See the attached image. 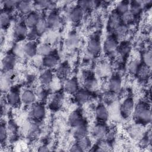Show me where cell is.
I'll return each mask as SVG.
<instances>
[{
    "mask_svg": "<svg viewBox=\"0 0 152 152\" xmlns=\"http://www.w3.org/2000/svg\"><path fill=\"white\" fill-rule=\"evenodd\" d=\"M97 72L102 76H106L110 72V68L106 64H103L99 66Z\"/></svg>",
    "mask_w": 152,
    "mask_h": 152,
    "instance_id": "b9f144b4",
    "label": "cell"
},
{
    "mask_svg": "<svg viewBox=\"0 0 152 152\" xmlns=\"http://www.w3.org/2000/svg\"><path fill=\"white\" fill-rule=\"evenodd\" d=\"M150 74V67L142 64L140 65L137 71L136 75L141 79H145L148 77Z\"/></svg>",
    "mask_w": 152,
    "mask_h": 152,
    "instance_id": "f546056e",
    "label": "cell"
},
{
    "mask_svg": "<svg viewBox=\"0 0 152 152\" xmlns=\"http://www.w3.org/2000/svg\"><path fill=\"white\" fill-rule=\"evenodd\" d=\"M109 23L110 27L114 30L116 27L122 23L121 15L117 11L113 12L110 15Z\"/></svg>",
    "mask_w": 152,
    "mask_h": 152,
    "instance_id": "44dd1931",
    "label": "cell"
},
{
    "mask_svg": "<svg viewBox=\"0 0 152 152\" xmlns=\"http://www.w3.org/2000/svg\"><path fill=\"white\" fill-rule=\"evenodd\" d=\"M87 128L84 123L75 126V134L77 138L84 137L87 135Z\"/></svg>",
    "mask_w": 152,
    "mask_h": 152,
    "instance_id": "836d02e7",
    "label": "cell"
},
{
    "mask_svg": "<svg viewBox=\"0 0 152 152\" xmlns=\"http://www.w3.org/2000/svg\"><path fill=\"white\" fill-rule=\"evenodd\" d=\"M93 134L99 139L103 138L107 134V129L104 125L100 123L96 125L93 128Z\"/></svg>",
    "mask_w": 152,
    "mask_h": 152,
    "instance_id": "9a60e30c",
    "label": "cell"
},
{
    "mask_svg": "<svg viewBox=\"0 0 152 152\" xmlns=\"http://www.w3.org/2000/svg\"><path fill=\"white\" fill-rule=\"evenodd\" d=\"M78 37L75 33H72L68 36L66 40V45L69 48H75L78 43Z\"/></svg>",
    "mask_w": 152,
    "mask_h": 152,
    "instance_id": "e575fe53",
    "label": "cell"
},
{
    "mask_svg": "<svg viewBox=\"0 0 152 152\" xmlns=\"http://www.w3.org/2000/svg\"><path fill=\"white\" fill-rule=\"evenodd\" d=\"M135 15H134L129 10H128L124 14L121 15V21L122 23L125 24H128L132 23L135 19Z\"/></svg>",
    "mask_w": 152,
    "mask_h": 152,
    "instance_id": "4dcf8cb0",
    "label": "cell"
},
{
    "mask_svg": "<svg viewBox=\"0 0 152 152\" xmlns=\"http://www.w3.org/2000/svg\"><path fill=\"white\" fill-rule=\"evenodd\" d=\"M59 58L53 53L43 57V64L48 68H52L56 66L59 62Z\"/></svg>",
    "mask_w": 152,
    "mask_h": 152,
    "instance_id": "7c38bea8",
    "label": "cell"
},
{
    "mask_svg": "<svg viewBox=\"0 0 152 152\" xmlns=\"http://www.w3.org/2000/svg\"><path fill=\"white\" fill-rule=\"evenodd\" d=\"M129 2L123 1L119 2L116 6V11L120 14H122L128 10H129Z\"/></svg>",
    "mask_w": 152,
    "mask_h": 152,
    "instance_id": "d590c367",
    "label": "cell"
},
{
    "mask_svg": "<svg viewBox=\"0 0 152 152\" xmlns=\"http://www.w3.org/2000/svg\"><path fill=\"white\" fill-rule=\"evenodd\" d=\"M140 63L137 60H133L129 62L128 65V69L129 71L132 74H136L137 71L140 66Z\"/></svg>",
    "mask_w": 152,
    "mask_h": 152,
    "instance_id": "f35d334b",
    "label": "cell"
},
{
    "mask_svg": "<svg viewBox=\"0 0 152 152\" xmlns=\"http://www.w3.org/2000/svg\"><path fill=\"white\" fill-rule=\"evenodd\" d=\"M71 151H82L81 149L80 148V147L77 144L74 145L71 148Z\"/></svg>",
    "mask_w": 152,
    "mask_h": 152,
    "instance_id": "f6af8a7d",
    "label": "cell"
},
{
    "mask_svg": "<svg viewBox=\"0 0 152 152\" xmlns=\"http://www.w3.org/2000/svg\"><path fill=\"white\" fill-rule=\"evenodd\" d=\"M77 140H78V142L77 144L80 147L82 151L87 150L88 148H90V146H91L90 141L88 139V138L87 137V135L77 138Z\"/></svg>",
    "mask_w": 152,
    "mask_h": 152,
    "instance_id": "f1b7e54d",
    "label": "cell"
},
{
    "mask_svg": "<svg viewBox=\"0 0 152 152\" xmlns=\"http://www.w3.org/2000/svg\"><path fill=\"white\" fill-rule=\"evenodd\" d=\"M8 131L5 124H1L0 126V140L1 144L4 143L7 138Z\"/></svg>",
    "mask_w": 152,
    "mask_h": 152,
    "instance_id": "ab89813d",
    "label": "cell"
},
{
    "mask_svg": "<svg viewBox=\"0 0 152 152\" xmlns=\"http://www.w3.org/2000/svg\"><path fill=\"white\" fill-rule=\"evenodd\" d=\"M103 47L106 52L113 53L118 48V42L115 37H108L104 42Z\"/></svg>",
    "mask_w": 152,
    "mask_h": 152,
    "instance_id": "9c48e42d",
    "label": "cell"
},
{
    "mask_svg": "<svg viewBox=\"0 0 152 152\" xmlns=\"http://www.w3.org/2000/svg\"><path fill=\"white\" fill-rule=\"evenodd\" d=\"M36 99V95L31 90H26L21 94V100L26 104H31L34 103Z\"/></svg>",
    "mask_w": 152,
    "mask_h": 152,
    "instance_id": "52a82bcc",
    "label": "cell"
},
{
    "mask_svg": "<svg viewBox=\"0 0 152 152\" xmlns=\"http://www.w3.org/2000/svg\"><path fill=\"white\" fill-rule=\"evenodd\" d=\"M129 45L126 43H122L119 47H118V52L122 56L126 55L129 52Z\"/></svg>",
    "mask_w": 152,
    "mask_h": 152,
    "instance_id": "60d3db41",
    "label": "cell"
},
{
    "mask_svg": "<svg viewBox=\"0 0 152 152\" xmlns=\"http://www.w3.org/2000/svg\"><path fill=\"white\" fill-rule=\"evenodd\" d=\"M39 80L43 84H49L53 80V74L50 70H46L40 74Z\"/></svg>",
    "mask_w": 152,
    "mask_h": 152,
    "instance_id": "4316f807",
    "label": "cell"
},
{
    "mask_svg": "<svg viewBox=\"0 0 152 152\" xmlns=\"http://www.w3.org/2000/svg\"><path fill=\"white\" fill-rule=\"evenodd\" d=\"M75 99L80 103H84L86 102L90 97L89 91L86 89L78 90L75 93Z\"/></svg>",
    "mask_w": 152,
    "mask_h": 152,
    "instance_id": "7402d4cb",
    "label": "cell"
},
{
    "mask_svg": "<svg viewBox=\"0 0 152 152\" xmlns=\"http://www.w3.org/2000/svg\"><path fill=\"white\" fill-rule=\"evenodd\" d=\"M84 11L78 6L75 7L71 10L69 16L70 19L74 23H77L81 21L84 16Z\"/></svg>",
    "mask_w": 152,
    "mask_h": 152,
    "instance_id": "2e32d148",
    "label": "cell"
},
{
    "mask_svg": "<svg viewBox=\"0 0 152 152\" xmlns=\"http://www.w3.org/2000/svg\"><path fill=\"white\" fill-rule=\"evenodd\" d=\"M70 72L69 66L66 64H63L58 66L56 70V75L60 78H64Z\"/></svg>",
    "mask_w": 152,
    "mask_h": 152,
    "instance_id": "d4e9b609",
    "label": "cell"
},
{
    "mask_svg": "<svg viewBox=\"0 0 152 152\" xmlns=\"http://www.w3.org/2000/svg\"><path fill=\"white\" fill-rule=\"evenodd\" d=\"M37 53L40 55L45 57L52 53V48L50 45L43 43L37 47Z\"/></svg>",
    "mask_w": 152,
    "mask_h": 152,
    "instance_id": "83f0119b",
    "label": "cell"
},
{
    "mask_svg": "<svg viewBox=\"0 0 152 152\" xmlns=\"http://www.w3.org/2000/svg\"><path fill=\"white\" fill-rule=\"evenodd\" d=\"M49 27L48 23L46 21V20L41 18L36 24V27L34 28V31L37 33V34H42L44 33L47 28Z\"/></svg>",
    "mask_w": 152,
    "mask_h": 152,
    "instance_id": "484cf974",
    "label": "cell"
},
{
    "mask_svg": "<svg viewBox=\"0 0 152 152\" xmlns=\"http://www.w3.org/2000/svg\"><path fill=\"white\" fill-rule=\"evenodd\" d=\"M39 151H47L49 150V149L48 148V147H44V146H42L41 147H40V148L38 150Z\"/></svg>",
    "mask_w": 152,
    "mask_h": 152,
    "instance_id": "bcb514c9",
    "label": "cell"
},
{
    "mask_svg": "<svg viewBox=\"0 0 152 152\" xmlns=\"http://www.w3.org/2000/svg\"><path fill=\"white\" fill-rule=\"evenodd\" d=\"M28 27L24 23L17 24L14 29V36L18 39H23L28 35Z\"/></svg>",
    "mask_w": 152,
    "mask_h": 152,
    "instance_id": "8fae6325",
    "label": "cell"
},
{
    "mask_svg": "<svg viewBox=\"0 0 152 152\" xmlns=\"http://www.w3.org/2000/svg\"><path fill=\"white\" fill-rule=\"evenodd\" d=\"M122 82L121 78L118 75H115L111 77L109 82V88L110 90L113 93H116L121 89Z\"/></svg>",
    "mask_w": 152,
    "mask_h": 152,
    "instance_id": "30bf717a",
    "label": "cell"
},
{
    "mask_svg": "<svg viewBox=\"0 0 152 152\" xmlns=\"http://www.w3.org/2000/svg\"><path fill=\"white\" fill-rule=\"evenodd\" d=\"M141 4L137 1L132 2L129 8V10L135 15L140 14V12L141 11Z\"/></svg>",
    "mask_w": 152,
    "mask_h": 152,
    "instance_id": "8d00e7d4",
    "label": "cell"
},
{
    "mask_svg": "<svg viewBox=\"0 0 152 152\" xmlns=\"http://www.w3.org/2000/svg\"><path fill=\"white\" fill-rule=\"evenodd\" d=\"M114 32L118 37H124L128 32V27L126 24L122 23L114 29Z\"/></svg>",
    "mask_w": 152,
    "mask_h": 152,
    "instance_id": "d6a6232c",
    "label": "cell"
},
{
    "mask_svg": "<svg viewBox=\"0 0 152 152\" xmlns=\"http://www.w3.org/2000/svg\"><path fill=\"white\" fill-rule=\"evenodd\" d=\"M133 112L135 118L141 123L147 124L150 122L151 118V110L144 103H141L137 104Z\"/></svg>",
    "mask_w": 152,
    "mask_h": 152,
    "instance_id": "6da1fadb",
    "label": "cell"
},
{
    "mask_svg": "<svg viewBox=\"0 0 152 152\" xmlns=\"http://www.w3.org/2000/svg\"><path fill=\"white\" fill-rule=\"evenodd\" d=\"M7 103L12 106H17L20 102L21 94L16 89H12L10 90L6 96Z\"/></svg>",
    "mask_w": 152,
    "mask_h": 152,
    "instance_id": "3957f363",
    "label": "cell"
},
{
    "mask_svg": "<svg viewBox=\"0 0 152 152\" xmlns=\"http://www.w3.org/2000/svg\"><path fill=\"white\" fill-rule=\"evenodd\" d=\"M11 16L9 14L8 11L4 10L1 11V18H0V23L1 26L2 28H6L11 23Z\"/></svg>",
    "mask_w": 152,
    "mask_h": 152,
    "instance_id": "cb8c5ba5",
    "label": "cell"
},
{
    "mask_svg": "<svg viewBox=\"0 0 152 152\" xmlns=\"http://www.w3.org/2000/svg\"><path fill=\"white\" fill-rule=\"evenodd\" d=\"M121 113L124 117L129 116L134 111V102L131 97L126 98L121 106Z\"/></svg>",
    "mask_w": 152,
    "mask_h": 152,
    "instance_id": "7a4b0ae2",
    "label": "cell"
},
{
    "mask_svg": "<svg viewBox=\"0 0 152 152\" xmlns=\"http://www.w3.org/2000/svg\"><path fill=\"white\" fill-rule=\"evenodd\" d=\"M61 21L59 15L56 12H52L50 14L46 19L48 26L52 28H58L61 24Z\"/></svg>",
    "mask_w": 152,
    "mask_h": 152,
    "instance_id": "4fadbf2b",
    "label": "cell"
},
{
    "mask_svg": "<svg viewBox=\"0 0 152 152\" xmlns=\"http://www.w3.org/2000/svg\"><path fill=\"white\" fill-rule=\"evenodd\" d=\"M97 5L96 1H80L78 2V6L84 11L90 10Z\"/></svg>",
    "mask_w": 152,
    "mask_h": 152,
    "instance_id": "1f68e13d",
    "label": "cell"
},
{
    "mask_svg": "<svg viewBox=\"0 0 152 152\" xmlns=\"http://www.w3.org/2000/svg\"><path fill=\"white\" fill-rule=\"evenodd\" d=\"M110 145L109 142H106V141H102L101 142L99 145L97 146V149L96 150V151H109L110 150Z\"/></svg>",
    "mask_w": 152,
    "mask_h": 152,
    "instance_id": "ee69618b",
    "label": "cell"
},
{
    "mask_svg": "<svg viewBox=\"0 0 152 152\" xmlns=\"http://www.w3.org/2000/svg\"><path fill=\"white\" fill-rule=\"evenodd\" d=\"M33 4L28 1H20L18 2L17 8L20 14L28 15L30 14L33 7Z\"/></svg>",
    "mask_w": 152,
    "mask_h": 152,
    "instance_id": "8992f818",
    "label": "cell"
},
{
    "mask_svg": "<svg viewBox=\"0 0 152 152\" xmlns=\"http://www.w3.org/2000/svg\"><path fill=\"white\" fill-rule=\"evenodd\" d=\"M100 43L97 39L93 38L89 40L87 44V50L91 55H97L100 52Z\"/></svg>",
    "mask_w": 152,
    "mask_h": 152,
    "instance_id": "ba28073f",
    "label": "cell"
},
{
    "mask_svg": "<svg viewBox=\"0 0 152 152\" xmlns=\"http://www.w3.org/2000/svg\"><path fill=\"white\" fill-rule=\"evenodd\" d=\"M15 62V59L12 54L7 55L2 60V65L4 70L10 71L14 66Z\"/></svg>",
    "mask_w": 152,
    "mask_h": 152,
    "instance_id": "ffe728a7",
    "label": "cell"
},
{
    "mask_svg": "<svg viewBox=\"0 0 152 152\" xmlns=\"http://www.w3.org/2000/svg\"><path fill=\"white\" fill-rule=\"evenodd\" d=\"M40 19V17L39 14L37 12L32 11L26 15L24 21V23L28 28H34Z\"/></svg>",
    "mask_w": 152,
    "mask_h": 152,
    "instance_id": "277c9868",
    "label": "cell"
},
{
    "mask_svg": "<svg viewBox=\"0 0 152 152\" xmlns=\"http://www.w3.org/2000/svg\"><path fill=\"white\" fill-rule=\"evenodd\" d=\"M151 52L150 50H147L143 53L142 60L143 62V64L147 66L148 67H151L152 59H151Z\"/></svg>",
    "mask_w": 152,
    "mask_h": 152,
    "instance_id": "74e56055",
    "label": "cell"
},
{
    "mask_svg": "<svg viewBox=\"0 0 152 152\" xmlns=\"http://www.w3.org/2000/svg\"><path fill=\"white\" fill-rule=\"evenodd\" d=\"M18 1H3V5L5 10L9 11L10 10H12L14 7H17V4Z\"/></svg>",
    "mask_w": 152,
    "mask_h": 152,
    "instance_id": "7bdbcfd3",
    "label": "cell"
},
{
    "mask_svg": "<svg viewBox=\"0 0 152 152\" xmlns=\"http://www.w3.org/2000/svg\"><path fill=\"white\" fill-rule=\"evenodd\" d=\"M23 50L27 56L33 57L37 53V46L33 42H30L24 45Z\"/></svg>",
    "mask_w": 152,
    "mask_h": 152,
    "instance_id": "ac0fdd59",
    "label": "cell"
},
{
    "mask_svg": "<svg viewBox=\"0 0 152 152\" xmlns=\"http://www.w3.org/2000/svg\"><path fill=\"white\" fill-rule=\"evenodd\" d=\"M31 114L35 119L40 120L43 119L45 115V106L40 103L33 104L31 109Z\"/></svg>",
    "mask_w": 152,
    "mask_h": 152,
    "instance_id": "5b68a950",
    "label": "cell"
},
{
    "mask_svg": "<svg viewBox=\"0 0 152 152\" xmlns=\"http://www.w3.org/2000/svg\"><path fill=\"white\" fill-rule=\"evenodd\" d=\"M65 89L68 93L75 94L78 90V81L75 78L69 79L65 84Z\"/></svg>",
    "mask_w": 152,
    "mask_h": 152,
    "instance_id": "e0dca14e",
    "label": "cell"
},
{
    "mask_svg": "<svg viewBox=\"0 0 152 152\" xmlns=\"http://www.w3.org/2000/svg\"><path fill=\"white\" fill-rule=\"evenodd\" d=\"M84 85L86 89L88 91H94L98 87L97 81L93 76L86 77L84 81Z\"/></svg>",
    "mask_w": 152,
    "mask_h": 152,
    "instance_id": "d6986e66",
    "label": "cell"
},
{
    "mask_svg": "<svg viewBox=\"0 0 152 152\" xmlns=\"http://www.w3.org/2000/svg\"><path fill=\"white\" fill-rule=\"evenodd\" d=\"M69 123L74 127L83 124V118L80 113L78 111L72 112L69 117Z\"/></svg>",
    "mask_w": 152,
    "mask_h": 152,
    "instance_id": "603a6c76",
    "label": "cell"
},
{
    "mask_svg": "<svg viewBox=\"0 0 152 152\" xmlns=\"http://www.w3.org/2000/svg\"><path fill=\"white\" fill-rule=\"evenodd\" d=\"M95 114L96 118L100 122L105 121L107 119L109 113L107 109L103 104H99L96 109Z\"/></svg>",
    "mask_w": 152,
    "mask_h": 152,
    "instance_id": "5bb4252c",
    "label": "cell"
}]
</instances>
